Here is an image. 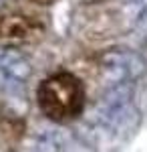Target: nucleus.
Listing matches in <instances>:
<instances>
[{
  "label": "nucleus",
  "instance_id": "nucleus-1",
  "mask_svg": "<svg viewBox=\"0 0 147 152\" xmlns=\"http://www.w3.org/2000/svg\"><path fill=\"white\" fill-rule=\"evenodd\" d=\"M36 104L43 116L57 124L75 122L85 112L87 91L79 77L71 71H57L45 77L36 89Z\"/></svg>",
  "mask_w": 147,
  "mask_h": 152
}]
</instances>
